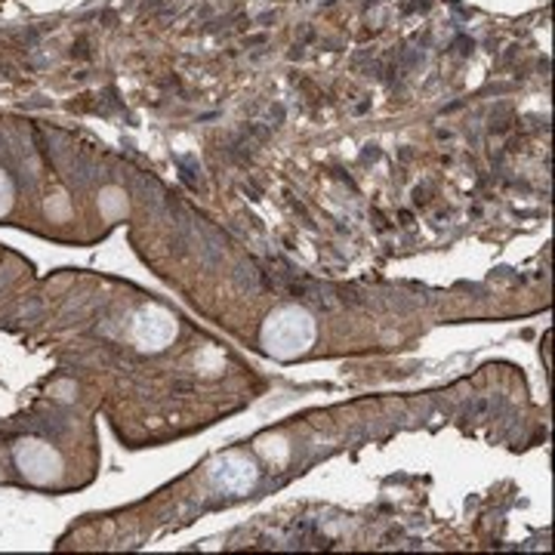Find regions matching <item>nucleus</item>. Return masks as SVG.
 Returning <instances> with one entry per match:
<instances>
[{
  "instance_id": "nucleus-5",
  "label": "nucleus",
  "mask_w": 555,
  "mask_h": 555,
  "mask_svg": "<svg viewBox=\"0 0 555 555\" xmlns=\"http://www.w3.org/2000/svg\"><path fill=\"white\" fill-rule=\"evenodd\" d=\"M99 207H103L105 220H117V216L127 210V198H124L121 189H105L103 194H99Z\"/></svg>"
},
{
  "instance_id": "nucleus-1",
  "label": "nucleus",
  "mask_w": 555,
  "mask_h": 555,
  "mask_svg": "<svg viewBox=\"0 0 555 555\" xmlns=\"http://www.w3.org/2000/svg\"><path fill=\"white\" fill-rule=\"evenodd\" d=\"M315 342V318L300 306H284L272 312L269 322L263 324V346L272 358L293 362Z\"/></svg>"
},
{
  "instance_id": "nucleus-4",
  "label": "nucleus",
  "mask_w": 555,
  "mask_h": 555,
  "mask_svg": "<svg viewBox=\"0 0 555 555\" xmlns=\"http://www.w3.org/2000/svg\"><path fill=\"white\" fill-rule=\"evenodd\" d=\"M210 479L220 484L229 494H247L250 488L260 479V469H256L244 453H223L213 466H210Z\"/></svg>"
},
{
  "instance_id": "nucleus-6",
  "label": "nucleus",
  "mask_w": 555,
  "mask_h": 555,
  "mask_svg": "<svg viewBox=\"0 0 555 555\" xmlns=\"http://www.w3.org/2000/svg\"><path fill=\"white\" fill-rule=\"evenodd\" d=\"M13 207V183L6 179V173H0V216H6Z\"/></svg>"
},
{
  "instance_id": "nucleus-3",
  "label": "nucleus",
  "mask_w": 555,
  "mask_h": 555,
  "mask_svg": "<svg viewBox=\"0 0 555 555\" xmlns=\"http://www.w3.org/2000/svg\"><path fill=\"white\" fill-rule=\"evenodd\" d=\"M176 340V322L167 309L145 306L133 318V342L145 352H161Z\"/></svg>"
},
{
  "instance_id": "nucleus-2",
  "label": "nucleus",
  "mask_w": 555,
  "mask_h": 555,
  "mask_svg": "<svg viewBox=\"0 0 555 555\" xmlns=\"http://www.w3.org/2000/svg\"><path fill=\"white\" fill-rule=\"evenodd\" d=\"M15 466H19V472L35 484H53L62 475L59 451L37 439H25L15 444Z\"/></svg>"
}]
</instances>
